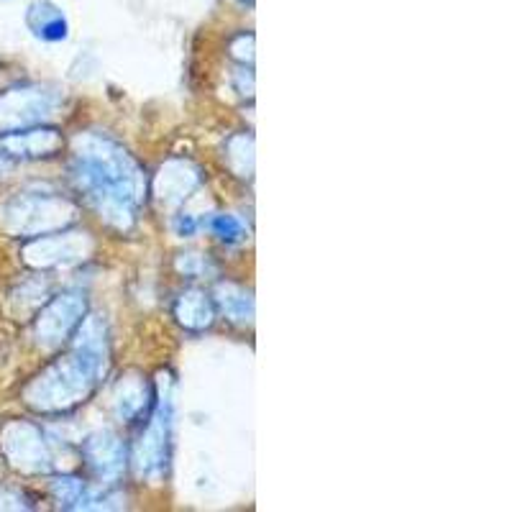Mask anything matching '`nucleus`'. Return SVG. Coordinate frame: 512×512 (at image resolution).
<instances>
[{
	"label": "nucleus",
	"instance_id": "f257e3e1",
	"mask_svg": "<svg viewBox=\"0 0 512 512\" xmlns=\"http://www.w3.org/2000/svg\"><path fill=\"white\" fill-rule=\"evenodd\" d=\"M70 175L90 205L118 228L136 221L146 200V180L131 154L108 136H80Z\"/></svg>",
	"mask_w": 512,
	"mask_h": 512
},
{
	"label": "nucleus",
	"instance_id": "f03ea898",
	"mask_svg": "<svg viewBox=\"0 0 512 512\" xmlns=\"http://www.w3.org/2000/svg\"><path fill=\"white\" fill-rule=\"evenodd\" d=\"M105 372V338H80L67 359L54 364L29 387V402L39 410H67L93 392Z\"/></svg>",
	"mask_w": 512,
	"mask_h": 512
},
{
	"label": "nucleus",
	"instance_id": "7ed1b4c3",
	"mask_svg": "<svg viewBox=\"0 0 512 512\" xmlns=\"http://www.w3.org/2000/svg\"><path fill=\"white\" fill-rule=\"evenodd\" d=\"M59 98L44 88H16L0 98V131L36 126L52 116Z\"/></svg>",
	"mask_w": 512,
	"mask_h": 512
},
{
	"label": "nucleus",
	"instance_id": "20e7f679",
	"mask_svg": "<svg viewBox=\"0 0 512 512\" xmlns=\"http://www.w3.org/2000/svg\"><path fill=\"white\" fill-rule=\"evenodd\" d=\"M57 128H16L0 131V159H41L54 157L62 149Z\"/></svg>",
	"mask_w": 512,
	"mask_h": 512
},
{
	"label": "nucleus",
	"instance_id": "39448f33",
	"mask_svg": "<svg viewBox=\"0 0 512 512\" xmlns=\"http://www.w3.org/2000/svg\"><path fill=\"white\" fill-rule=\"evenodd\" d=\"M85 315V300L80 295H62L47 305V310L39 315L36 333L39 341L49 346H57L77 331Z\"/></svg>",
	"mask_w": 512,
	"mask_h": 512
},
{
	"label": "nucleus",
	"instance_id": "423d86ee",
	"mask_svg": "<svg viewBox=\"0 0 512 512\" xmlns=\"http://www.w3.org/2000/svg\"><path fill=\"white\" fill-rule=\"evenodd\" d=\"M169 418H172V405L167 402H159L157 415L152 418V423L146 425V433L141 438L139 448V466L141 472H162L164 464H167V446H169Z\"/></svg>",
	"mask_w": 512,
	"mask_h": 512
},
{
	"label": "nucleus",
	"instance_id": "0eeeda50",
	"mask_svg": "<svg viewBox=\"0 0 512 512\" xmlns=\"http://www.w3.org/2000/svg\"><path fill=\"white\" fill-rule=\"evenodd\" d=\"M82 456L100 479H116L126 466V448L113 433H95L82 443Z\"/></svg>",
	"mask_w": 512,
	"mask_h": 512
},
{
	"label": "nucleus",
	"instance_id": "6e6552de",
	"mask_svg": "<svg viewBox=\"0 0 512 512\" xmlns=\"http://www.w3.org/2000/svg\"><path fill=\"white\" fill-rule=\"evenodd\" d=\"M8 431L13 433V436L6 438V448L13 464L34 469V472H47L52 461H49L47 454V443H44V438H41L34 425H11Z\"/></svg>",
	"mask_w": 512,
	"mask_h": 512
},
{
	"label": "nucleus",
	"instance_id": "1a4fd4ad",
	"mask_svg": "<svg viewBox=\"0 0 512 512\" xmlns=\"http://www.w3.org/2000/svg\"><path fill=\"white\" fill-rule=\"evenodd\" d=\"M175 318L187 331H205L216 318V303L205 292L187 290L177 297Z\"/></svg>",
	"mask_w": 512,
	"mask_h": 512
},
{
	"label": "nucleus",
	"instance_id": "9d476101",
	"mask_svg": "<svg viewBox=\"0 0 512 512\" xmlns=\"http://www.w3.org/2000/svg\"><path fill=\"white\" fill-rule=\"evenodd\" d=\"M54 500L64 510H90V507H100L98 497L90 492V487L77 477H59L52 484Z\"/></svg>",
	"mask_w": 512,
	"mask_h": 512
},
{
	"label": "nucleus",
	"instance_id": "9b49d317",
	"mask_svg": "<svg viewBox=\"0 0 512 512\" xmlns=\"http://www.w3.org/2000/svg\"><path fill=\"white\" fill-rule=\"evenodd\" d=\"M213 303L223 310L228 320L233 323H249L254 318V300H251V292L244 290L239 285H221L216 292V300Z\"/></svg>",
	"mask_w": 512,
	"mask_h": 512
},
{
	"label": "nucleus",
	"instance_id": "f8f14e48",
	"mask_svg": "<svg viewBox=\"0 0 512 512\" xmlns=\"http://www.w3.org/2000/svg\"><path fill=\"white\" fill-rule=\"evenodd\" d=\"M29 26L44 41L67 39V21H64L62 11H57L49 3H36V6H31Z\"/></svg>",
	"mask_w": 512,
	"mask_h": 512
},
{
	"label": "nucleus",
	"instance_id": "ddd939ff",
	"mask_svg": "<svg viewBox=\"0 0 512 512\" xmlns=\"http://www.w3.org/2000/svg\"><path fill=\"white\" fill-rule=\"evenodd\" d=\"M210 231L216 233L218 239L226 241V244H239L244 241V226L236 216H216L210 221Z\"/></svg>",
	"mask_w": 512,
	"mask_h": 512
},
{
	"label": "nucleus",
	"instance_id": "4468645a",
	"mask_svg": "<svg viewBox=\"0 0 512 512\" xmlns=\"http://www.w3.org/2000/svg\"><path fill=\"white\" fill-rule=\"evenodd\" d=\"M205 267H208V264H205L198 254L185 256V259H182V262H180V269H182V272H185V274H192V277H195V274L203 272Z\"/></svg>",
	"mask_w": 512,
	"mask_h": 512
},
{
	"label": "nucleus",
	"instance_id": "2eb2a0df",
	"mask_svg": "<svg viewBox=\"0 0 512 512\" xmlns=\"http://www.w3.org/2000/svg\"><path fill=\"white\" fill-rule=\"evenodd\" d=\"M241 3H249V6H251V0H241Z\"/></svg>",
	"mask_w": 512,
	"mask_h": 512
}]
</instances>
